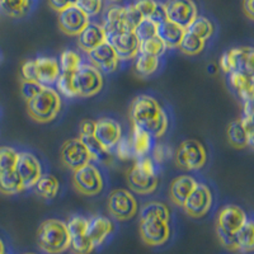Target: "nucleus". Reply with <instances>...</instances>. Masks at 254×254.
<instances>
[{
	"label": "nucleus",
	"instance_id": "1",
	"mask_svg": "<svg viewBox=\"0 0 254 254\" xmlns=\"http://www.w3.org/2000/svg\"><path fill=\"white\" fill-rule=\"evenodd\" d=\"M130 120L132 125L147 131L154 139H160L169 127L167 112L154 97L137 95L131 103Z\"/></svg>",
	"mask_w": 254,
	"mask_h": 254
},
{
	"label": "nucleus",
	"instance_id": "2",
	"mask_svg": "<svg viewBox=\"0 0 254 254\" xmlns=\"http://www.w3.org/2000/svg\"><path fill=\"white\" fill-rule=\"evenodd\" d=\"M37 247L44 254H65L70 251V234L66 222L47 219L37 229Z\"/></svg>",
	"mask_w": 254,
	"mask_h": 254
},
{
	"label": "nucleus",
	"instance_id": "3",
	"mask_svg": "<svg viewBox=\"0 0 254 254\" xmlns=\"http://www.w3.org/2000/svg\"><path fill=\"white\" fill-rule=\"evenodd\" d=\"M63 107L61 95L55 88L44 87L37 95L27 101V112L33 121L49 124L56 119Z\"/></svg>",
	"mask_w": 254,
	"mask_h": 254
},
{
	"label": "nucleus",
	"instance_id": "4",
	"mask_svg": "<svg viewBox=\"0 0 254 254\" xmlns=\"http://www.w3.org/2000/svg\"><path fill=\"white\" fill-rule=\"evenodd\" d=\"M22 79L33 80L45 87H52L61 74L60 64L55 58L40 56V58L27 60L22 65Z\"/></svg>",
	"mask_w": 254,
	"mask_h": 254
},
{
	"label": "nucleus",
	"instance_id": "5",
	"mask_svg": "<svg viewBox=\"0 0 254 254\" xmlns=\"http://www.w3.org/2000/svg\"><path fill=\"white\" fill-rule=\"evenodd\" d=\"M140 238L150 248H162L173 237L171 222L156 216L140 217Z\"/></svg>",
	"mask_w": 254,
	"mask_h": 254
},
{
	"label": "nucleus",
	"instance_id": "6",
	"mask_svg": "<svg viewBox=\"0 0 254 254\" xmlns=\"http://www.w3.org/2000/svg\"><path fill=\"white\" fill-rule=\"evenodd\" d=\"M176 165L183 171L194 172L202 169L207 162V153L202 142L188 139L179 144L174 153Z\"/></svg>",
	"mask_w": 254,
	"mask_h": 254
},
{
	"label": "nucleus",
	"instance_id": "7",
	"mask_svg": "<svg viewBox=\"0 0 254 254\" xmlns=\"http://www.w3.org/2000/svg\"><path fill=\"white\" fill-rule=\"evenodd\" d=\"M71 182L78 193L87 197L98 196L104 188L103 174L94 163H89L72 172Z\"/></svg>",
	"mask_w": 254,
	"mask_h": 254
},
{
	"label": "nucleus",
	"instance_id": "8",
	"mask_svg": "<svg viewBox=\"0 0 254 254\" xmlns=\"http://www.w3.org/2000/svg\"><path fill=\"white\" fill-rule=\"evenodd\" d=\"M248 219V214L240 206L234 205V203L222 206L215 220L216 237H220V235L235 237V234L243 228Z\"/></svg>",
	"mask_w": 254,
	"mask_h": 254
},
{
	"label": "nucleus",
	"instance_id": "9",
	"mask_svg": "<svg viewBox=\"0 0 254 254\" xmlns=\"http://www.w3.org/2000/svg\"><path fill=\"white\" fill-rule=\"evenodd\" d=\"M107 210L113 219L124 222L133 219L137 215L139 205L131 190L117 188L108 196Z\"/></svg>",
	"mask_w": 254,
	"mask_h": 254
},
{
	"label": "nucleus",
	"instance_id": "10",
	"mask_svg": "<svg viewBox=\"0 0 254 254\" xmlns=\"http://www.w3.org/2000/svg\"><path fill=\"white\" fill-rule=\"evenodd\" d=\"M74 83L78 98H92L102 90L104 79L98 69H95L89 63H83L74 72Z\"/></svg>",
	"mask_w": 254,
	"mask_h": 254
},
{
	"label": "nucleus",
	"instance_id": "11",
	"mask_svg": "<svg viewBox=\"0 0 254 254\" xmlns=\"http://www.w3.org/2000/svg\"><path fill=\"white\" fill-rule=\"evenodd\" d=\"M214 205V194L212 190L205 183H197L194 190L183 203L182 208L185 214L190 219L199 220L207 216V214Z\"/></svg>",
	"mask_w": 254,
	"mask_h": 254
},
{
	"label": "nucleus",
	"instance_id": "12",
	"mask_svg": "<svg viewBox=\"0 0 254 254\" xmlns=\"http://www.w3.org/2000/svg\"><path fill=\"white\" fill-rule=\"evenodd\" d=\"M60 160L65 168L74 172L92 162V154L80 137L69 139L61 145Z\"/></svg>",
	"mask_w": 254,
	"mask_h": 254
},
{
	"label": "nucleus",
	"instance_id": "13",
	"mask_svg": "<svg viewBox=\"0 0 254 254\" xmlns=\"http://www.w3.org/2000/svg\"><path fill=\"white\" fill-rule=\"evenodd\" d=\"M165 19L187 29L198 15V9L193 0H167L163 4Z\"/></svg>",
	"mask_w": 254,
	"mask_h": 254
},
{
	"label": "nucleus",
	"instance_id": "14",
	"mask_svg": "<svg viewBox=\"0 0 254 254\" xmlns=\"http://www.w3.org/2000/svg\"><path fill=\"white\" fill-rule=\"evenodd\" d=\"M66 225L71 240L70 251L72 254H92L94 247L88 237V217L83 215H72L67 220Z\"/></svg>",
	"mask_w": 254,
	"mask_h": 254
},
{
	"label": "nucleus",
	"instance_id": "15",
	"mask_svg": "<svg viewBox=\"0 0 254 254\" xmlns=\"http://www.w3.org/2000/svg\"><path fill=\"white\" fill-rule=\"evenodd\" d=\"M254 51L252 47H237L226 51L220 59V67L224 72L230 74L240 71L253 75Z\"/></svg>",
	"mask_w": 254,
	"mask_h": 254
},
{
	"label": "nucleus",
	"instance_id": "16",
	"mask_svg": "<svg viewBox=\"0 0 254 254\" xmlns=\"http://www.w3.org/2000/svg\"><path fill=\"white\" fill-rule=\"evenodd\" d=\"M93 137L104 150L113 153L117 142L122 139L121 124L111 117H102L95 121Z\"/></svg>",
	"mask_w": 254,
	"mask_h": 254
},
{
	"label": "nucleus",
	"instance_id": "17",
	"mask_svg": "<svg viewBox=\"0 0 254 254\" xmlns=\"http://www.w3.org/2000/svg\"><path fill=\"white\" fill-rule=\"evenodd\" d=\"M15 172L22 179L24 190L33 188V186L44 174L40 159L29 151H20L18 155L17 165H15Z\"/></svg>",
	"mask_w": 254,
	"mask_h": 254
},
{
	"label": "nucleus",
	"instance_id": "18",
	"mask_svg": "<svg viewBox=\"0 0 254 254\" xmlns=\"http://www.w3.org/2000/svg\"><path fill=\"white\" fill-rule=\"evenodd\" d=\"M90 18L76 5L66 8L65 10L59 13L58 23L59 28L63 33L71 37H78L83 29L89 24Z\"/></svg>",
	"mask_w": 254,
	"mask_h": 254
},
{
	"label": "nucleus",
	"instance_id": "19",
	"mask_svg": "<svg viewBox=\"0 0 254 254\" xmlns=\"http://www.w3.org/2000/svg\"><path fill=\"white\" fill-rule=\"evenodd\" d=\"M115 234V224L111 219L102 215L88 217V237L94 251H99L111 240Z\"/></svg>",
	"mask_w": 254,
	"mask_h": 254
},
{
	"label": "nucleus",
	"instance_id": "20",
	"mask_svg": "<svg viewBox=\"0 0 254 254\" xmlns=\"http://www.w3.org/2000/svg\"><path fill=\"white\" fill-rule=\"evenodd\" d=\"M88 63L98 69L101 72H113L120 66V58L116 54L115 49L110 42H104L103 45L98 46L97 49L88 52Z\"/></svg>",
	"mask_w": 254,
	"mask_h": 254
},
{
	"label": "nucleus",
	"instance_id": "21",
	"mask_svg": "<svg viewBox=\"0 0 254 254\" xmlns=\"http://www.w3.org/2000/svg\"><path fill=\"white\" fill-rule=\"evenodd\" d=\"M121 61H130L140 54V40L135 32H124L108 38Z\"/></svg>",
	"mask_w": 254,
	"mask_h": 254
},
{
	"label": "nucleus",
	"instance_id": "22",
	"mask_svg": "<svg viewBox=\"0 0 254 254\" xmlns=\"http://www.w3.org/2000/svg\"><path fill=\"white\" fill-rule=\"evenodd\" d=\"M126 182L131 192L146 196V194L154 193L156 190L159 186V177L145 176L136 169L135 165H132L126 172Z\"/></svg>",
	"mask_w": 254,
	"mask_h": 254
},
{
	"label": "nucleus",
	"instance_id": "23",
	"mask_svg": "<svg viewBox=\"0 0 254 254\" xmlns=\"http://www.w3.org/2000/svg\"><path fill=\"white\" fill-rule=\"evenodd\" d=\"M103 28L106 31V35L108 38L113 37L116 35L124 33V32H133L130 31L126 22V14H125V6L112 5L107 9V12L103 18Z\"/></svg>",
	"mask_w": 254,
	"mask_h": 254
},
{
	"label": "nucleus",
	"instance_id": "24",
	"mask_svg": "<svg viewBox=\"0 0 254 254\" xmlns=\"http://www.w3.org/2000/svg\"><path fill=\"white\" fill-rule=\"evenodd\" d=\"M107 41V35H106L103 26L99 23H94V22H89V24L78 36L79 47L87 54Z\"/></svg>",
	"mask_w": 254,
	"mask_h": 254
},
{
	"label": "nucleus",
	"instance_id": "25",
	"mask_svg": "<svg viewBox=\"0 0 254 254\" xmlns=\"http://www.w3.org/2000/svg\"><path fill=\"white\" fill-rule=\"evenodd\" d=\"M197 183L198 182L196 181V178L188 176V174L176 177L172 181L171 188H169V196H171L172 202L178 207H182L187 197L197 186Z\"/></svg>",
	"mask_w": 254,
	"mask_h": 254
},
{
	"label": "nucleus",
	"instance_id": "26",
	"mask_svg": "<svg viewBox=\"0 0 254 254\" xmlns=\"http://www.w3.org/2000/svg\"><path fill=\"white\" fill-rule=\"evenodd\" d=\"M229 84L233 92L242 99V102L253 101L254 81L253 75L240 71H233L229 74Z\"/></svg>",
	"mask_w": 254,
	"mask_h": 254
},
{
	"label": "nucleus",
	"instance_id": "27",
	"mask_svg": "<svg viewBox=\"0 0 254 254\" xmlns=\"http://www.w3.org/2000/svg\"><path fill=\"white\" fill-rule=\"evenodd\" d=\"M128 140H130L131 147H132L133 151V158L135 159L149 155L151 149H153V136L147 132V131L135 126V125H132V127H131V133L128 136Z\"/></svg>",
	"mask_w": 254,
	"mask_h": 254
},
{
	"label": "nucleus",
	"instance_id": "28",
	"mask_svg": "<svg viewBox=\"0 0 254 254\" xmlns=\"http://www.w3.org/2000/svg\"><path fill=\"white\" fill-rule=\"evenodd\" d=\"M185 33V28L177 26L167 19L159 22L158 24V36L162 38L167 49H178Z\"/></svg>",
	"mask_w": 254,
	"mask_h": 254
},
{
	"label": "nucleus",
	"instance_id": "29",
	"mask_svg": "<svg viewBox=\"0 0 254 254\" xmlns=\"http://www.w3.org/2000/svg\"><path fill=\"white\" fill-rule=\"evenodd\" d=\"M33 190L40 198L45 201H52L58 197L59 190H60V182L52 174H42L37 183L33 186Z\"/></svg>",
	"mask_w": 254,
	"mask_h": 254
},
{
	"label": "nucleus",
	"instance_id": "30",
	"mask_svg": "<svg viewBox=\"0 0 254 254\" xmlns=\"http://www.w3.org/2000/svg\"><path fill=\"white\" fill-rule=\"evenodd\" d=\"M238 246V253L251 254L254 249V224L249 217L243 228L235 234Z\"/></svg>",
	"mask_w": 254,
	"mask_h": 254
},
{
	"label": "nucleus",
	"instance_id": "31",
	"mask_svg": "<svg viewBox=\"0 0 254 254\" xmlns=\"http://www.w3.org/2000/svg\"><path fill=\"white\" fill-rule=\"evenodd\" d=\"M133 5L139 10L142 18H149V19L158 22V23L165 19L163 4L158 3L156 0H136Z\"/></svg>",
	"mask_w": 254,
	"mask_h": 254
},
{
	"label": "nucleus",
	"instance_id": "32",
	"mask_svg": "<svg viewBox=\"0 0 254 254\" xmlns=\"http://www.w3.org/2000/svg\"><path fill=\"white\" fill-rule=\"evenodd\" d=\"M24 186L15 171L0 173V193L4 196H14L23 192Z\"/></svg>",
	"mask_w": 254,
	"mask_h": 254
},
{
	"label": "nucleus",
	"instance_id": "33",
	"mask_svg": "<svg viewBox=\"0 0 254 254\" xmlns=\"http://www.w3.org/2000/svg\"><path fill=\"white\" fill-rule=\"evenodd\" d=\"M160 66V59L155 56L139 54L136 56L135 61V72L141 78L154 75Z\"/></svg>",
	"mask_w": 254,
	"mask_h": 254
},
{
	"label": "nucleus",
	"instance_id": "34",
	"mask_svg": "<svg viewBox=\"0 0 254 254\" xmlns=\"http://www.w3.org/2000/svg\"><path fill=\"white\" fill-rule=\"evenodd\" d=\"M226 136H228V141L231 146H234L235 149H244L247 146H251V141L248 139V135L243 128L242 124L239 120L233 121L228 126L226 130Z\"/></svg>",
	"mask_w": 254,
	"mask_h": 254
},
{
	"label": "nucleus",
	"instance_id": "35",
	"mask_svg": "<svg viewBox=\"0 0 254 254\" xmlns=\"http://www.w3.org/2000/svg\"><path fill=\"white\" fill-rule=\"evenodd\" d=\"M206 41L202 38L197 37L196 35L190 33L186 29V33L182 38V42L178 49L187 56H197L205 50Z\"/></svg>",
	"mask_w": 254,
	"mask_h": 254
},
{
	"label": "nucleus",
	"instance_id": "36",
	"mask_svg": "<svg viewBox=\"0 0 254 254\" xmlns=\"http://www.w3.org/2000/svg\"><path fill=\"white\" fill-rule=\"evenodd\" d=\"M31 0H0V10L12 18H22L27 14Z\"/></svg>",
	"mask_w": 254,
	"mask_h": 254
},
{
	"label": "nucleus",
	"instance_id": "37",
	"mask_svg": "<svg viewBox=\"0 0 254 254\" xmlns=\"http://www.w3.org/2000/svg\"><path fill=\"white\" fill-rule=\"evenodd\" d=\"M140 217L145 216H156L165 220L168 222H172V212L165 203L160 201H149L142 207L140 208Z\"/></svg>",
	"mask_w": 254,
	"mask_h": 254
},
{
	"label": "nucleus",
	"instance_id": "38",
	"mask_svg": "<svg viewBox=\"0 0 254 254\" xmlns=\"http://www.w3.org/2000/svg\"><path fill=\"white\" fill-rule=\"evenodd\" d=\"M187 31L190 32V33H193V35H196L197 37L207 41L212 37L215 28L212 22H211L208 18L197 15L196 19H194L193 22H192V24L187 28Z\"/></svg>",
	"mask_w": 254,
	"mask_h": 254
},
{
	"label": "nucleus",
	"instance_id": "39",
	"mask_svg": "<svg viewBox=\"0 0 254 254\" xmlns=\"http://www.w3.org/2000/svg\"><path fill=\"white\" fill-rule=\"evenodd\" d=\"M56 90L65 98H78L74 83V72H61L55 83Z\"/></svg>",
	"mask_w": 254,
	"mask_h": 254
},
{
	"label": "nucleus",
	"instance_id": "40",
	"mask_svg": "<svg viewBox=\"0 0 254 254\" xmlns=\"http://www.w3.org/2000/svg\"><path fill=\"white\" fill-rule=\"evenodd\" d=\"M167 46L159 36L147 38V40L140 42V54H145V55L155 56V58L160 59L167 52Z\"/></svg>",
	"mask_w": 254,
	"mask_h": 254
},
{
	"label": "nucleus",
	"instance_id": "41",
	"mask_svg": "<svg viewBox=\"0 0 254 254\" xmlns=\"http://www.w3.org/2000/svg\"><path fill=\"white\" fill-rule=\"evenodd\" d=\"M59 64H60L61 72H75L83 64V59L74 50H65L61 54Z\"/></svg>",
	"mask_w": 254,
	"mask_h": 254
},
{
	"label": "nucleus",
	"instance_id": "42",
	"mask_svg": "<svg viewBox=\"0 0 254 254\" xmlns=\"http://www.w3.org/2000/svg\"><path fill=\"white\" fill-rule=\"evenodd\" d=\"M19 151L12 146H0V173L15 171Z\"/></svg>",
	"mask_w": 254,
	"mask_h": 254
},
{
	"label": "nucleus",
	"instance_id": "43",
	"mask_svg": "<svg viewBox=\"0 0 254 254\" xmlns=\"http://www.w3.org/2000/svg\"><path fill=\"white\" fill-rule=\"evenodd\" d=\"M158 22L153 19H149V18H144V19L140 22L136 28L133 29L135 32V35L137 36V38L141 41L147 40V38H151V37H155L158 36Z\"/></svg>",
	"mask_w": 254,
	"mask_h": 254
},
{
	"label": "nucleus",
	"instance_id": "44",
	"mask_svg": "<svg viewBox=\"0 0 254 254\" xmlns=\"http://www.w3.org/2000/svg\"><path fill=\"white\" fill-rule=\"evenodd\" d=\"M76 6L89 18L97 17L102 12L103 0H76Z\"/></svg>",
	"mask_w": 254,
	"mask_h": 254
},
{
	"label": "nucleus",
	"instance_id": "45",
	"mask_svg": "<svg viewBox=\"0 0 254 254\" xmlns=\"http://www.w3.org/2000/svg\"><path fill=\"white\" fill-rule=\"evenodd\" d=\"M45 85L37 83V81L33 80H26V79H22L20 81V94L24 98V101H29L35 95H37L41 90L44 89Z\"/></svg>",
	"mask_w": 254,
	"mask_h": 254
},
{
	"label": "nucleus",
	"instance_id": "46",
	"mask_svg": "<svg viewBox=\"0 0 254 254\" xmlns=\"http://www.w3.org/2000/svg\"><path fill=\"white\" fill-rule=\"evenodd\" d=\"M113 150H115L117 158L121 159V160H130V159L133 158V151L128 137H124L122 136V139L117 142V145H116Z\"/></svg>",
	"mask_w": 254,
	"mask_h": 254
},
{
	"label": "nucleus",
	"instance_id": "47",
	"mask_svg": "<svg viewBox=\"0 0 254 254\" xmlns=\"http://www.w3.org/2000/svg\"><path fill=\"white\" fill-rule=\"evenodd\" d=\"M153 154V160L156 163V164H162L164 163L167 159L172 158V150L171 147L167 146L164 144H155L153 145V149L150 151Z\"/></svg>",
	"mask_w": 254,
	"mask_h": 254
},
{
	"label": "nucleus",
	"instance_id": "48",
	"mask_svg": "<svg viewBox=\"0 0 254 254\" xmlns=\"http://www.w3.org/2000/svg\"><path fill=\"white\" fill-rule=\"evenodd\" d=\"M125 14H126V22L128 28H130V31H133V29L136 28V26L144 19L142 15L139 13V10L135 8L133 3L130 4V5L125 6Z\"/></svg>",
	"mask_w": 254,
	"mask_h": 254
},
{
	"label": "nucleus",
	"instance_id": "49",
	"mask_svg": "<svg viewBox=\"0 0 254 254\" xmlns=\"http://www.w3.org/2000/svg\"><path fill=\"white\" fill-rule=\"evenodd\" d=\"M240 124H242L243 128L244 131L247 132L248 135V139L251 141V145L253 146V142H254V128H253V116H247V115H243L242 119L239 120Z\"/></svg>",
	"mask_w": 254,
	"mask_h": 254
},
{
	"label": "nucleus",
	"instance_id": "50",
	"mask_svg": "<svg viewBox=\"0 0 254 254\" xmlns=\"http://www.w3.org/2000/svg\"><path fill=\"white\" fill-rule=\"evenodd\" d=\"M76 0H49V5L51 6L52 10L60 13L65 10L69 6L75 5Z\"/></svg>",
	"mask_w": 254,
	"mask_h": 254
},
{
	"label": "nucleus",
	"instance_id": "51",
	"mask_svg": "<svg viewBox=\"0 0 254 254\" xmlns=\"http://www.w3.org/2000/svg\"><path fill=\"white\" fill-rule=\"evenodd\" d=\"M95 121L89 119H85L80 122V137H87V136H93L94 132Z\"/></svg>",
	"mask_w": 254,
	"mask_h": 254
},
{
	"label": "nucleus",
	"instance_id": "52",
	"mask_svg": "<svg viewBox=\"0 0 254 254\" xmlns=\"http://www.w3.org/2000/svg\"><path fill=\"white\" fill-rule=\"evenodd\" d=\"M243 10L244 14L251 20L254 19V8H253V0H243Z\"/></svg>",
	"mask_w": 254,
	"mask_h": 254
},
{
	"label": "nucleus",
	"instance_id": "53",
	"mask_svg": "<svg viewBox=\"0 0 254 254\" xmlns=\"http://www.w3.org/2000/svg\"><path fill=\"white\" fill-rule=\"evenodd\" d=\"M0 254H8V248H6V244L1 238H0Z\"/></svg>",
	"mask_w": 254,
	"mask_h": 254
},
{
	"label": "nucleus",
	"instance_id": "54",
	"mask_svg": "<svg viewBox=\"0 0 254 254\" xmlns=\"http://www.w3.org/2000/svg\"><path fill=\"white\" fill-rule=\"evenodd\" d=\"M107 1H110V3H113V4H117V3H121L122 0H107Z\"/></svg>",
	"mask_w": 254,
	"mask_h": 254
},
{
	"label": "nucleus",
	"instance_id": "55",
	"mask_svg": "<svg viewBox=\"0 0 254 254\" xmlns=\"http://www.w3.org/2000/svg\"><path fill=\"white\" fill-rule=\"evenodd\" d=\"M22 254H38V253H33V252H26V253H22Z\"/></svg>",
	"mask_w": 254,
	"mask_h": 254
},
{
	"label": "nucleus",
	"instance_id": "56",
	"mask_svg": "<svg viewBox=\"0 0 254 254\" xmlns=\"http://www.w3.org/2000/svg\"><path fill=\"white\" fill-rule=\"evenodd\" d=\"M0 63H1V54H0Z\"/></svg>",
	"mask_w": 254,
	"mask_h": 254
}]
</instances>
